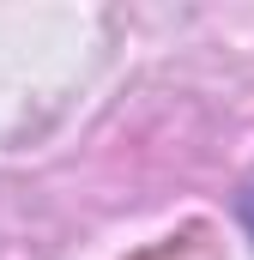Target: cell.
Returning <instances> with one entry per match:
<instances>
[{"mask_svg": "<svg viewBox=\"0 0 254 260\" xmlns=\"http://www.w3.org/2000/svg\"><path fill=\"white\" fill-rule=\"evenodd\" d=\"M242 218H248V230H254V194H248V200H242Z\"/></svg>", "mask_w": 254, "mask_h": 260, "instance_id": "1", "label": "cell"}]
</instances>
